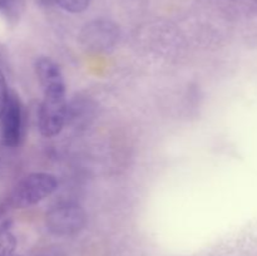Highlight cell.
Instances as JSON below:
<instances>
[{
  "label": "cell",
  "instance_id": "6da1fadb",
  "mask_svg": "<svg viewBox=\"0 0 257 256\" xmlns=\"http://www.w3.org/2000/svg\"><path fill=\"white\" fill-rule=\"evenodd\" d=\"M68 118L65 84L43 89V100L38 113V125L44 137L52 138L62 132Z\"/></svg>",
  "mask_w": 257,
  "mask_h": 256
},
{
  "label": "cell",
  "instance_id": "7a4b0ae2",
  "mask_svg": "<svg viewBox=\"0 0 257 256\" xmlns=\"http://www.w3.org/2000/svg\"><path fill=\"white\" fill-rule=\"evenodd\" d=\"M57 187L55 176L45 172L30 173L18 183L10 202L17 208L29 207L52 195Z\"/></svg>",
  "mask_w": 257,
  "mask_h": 256
},
{
  "label": "cell",
  "instance_id": "3957f363",
  "mask_svg": "<svg viewBox=\"0 0 257 256\" xmlns=\"http://www.w3.org/2000/svg\"><path fill=\"white\" fill-rule=\"evenodd\" d=\"M87 215L82 206L74 202H63L50 208L45 215V225L57 236H73L83 230Z\"/></svg>",
  "mask_w": 257,
  "mask_h": 256
},
{
  "label": "cell",
  "instance_id": "277c9868",
  "mask_svg": "<svg viewBox=\"0 0 257 256\" xmlns=\"http://www.w3.org/2000/svg\"><path fill=\"white\" fill-rule=\"evenodd\" d=\"M3 143L7 147H17L22 140L23 112L19 97L14 92L8 94L7 104L2 114Z\"/></svg>",
  "mask_w": 257,
  "mask_h": 256
},
{
  "label": "cell",
  "instance_id": "5b68a950",
  "mask_svg": "<svg viewBox=\"0 0 257 256\" xmlns=\"http://www.w3.org/2000/svg\"><path fill=\"white\" fill-rule=\"evenodd\" d=\"M80 40L88 49L107 50L117 43V27L108 20H94L85 25L80 34Z\"/></svg>",
  "mask_w": 257,
  "mask_h": 256
},
{
  "label": "cell",
  "instance_id": "8992f818",
  "mask_svg": "<svg viewBox=\"0 0 257 256\" xmlns=\"http://www.w3.org/2000/svg\"><path fill=\"white\" fill-rule=\"evenodd\" d=\"M35 73L43 89L54 85L65 84L59 65L48 57H40L35 60Z\"/></svg>",
  "mask_w": 257,
  "mask_h": 256
},
{
  "label": "cell",
  "instance_id": "52a82bcc",
  "mask_svg": "<svg viewBox=\"0 0 257 256\" xmlns=\"http://www.w3.org/2000/svg\"><path fill=\"white\" fill-rule=\"evenodd\" d=\"M17 247V240L7 228L0 230V256H12Z\"/></svg>",
  "mask_w": 257,
  "mask_h": 256
},
{
  "label": "cell",
  "instance_id": "ba28073f",
  "mask_svg": "<svg viewBox=\"0 0 257 256\" xmlns=\"http://www.w3.org/2000/svg\"><path fill=\"white\" fill-rule=\"evenodd\" d=\"M62 9L69 13H82L89 7L92 0H54Z\"/></svg>",
  "mask_w": 257,
  "mask_h": 256
},
{
  "label": "cell",
  "instance_id": "9c48e42d",
  "mask_svg": "<svg viewBox=\"0 0 257 256\" xmlns=\"http://www.w3.org/2000/svg\"><path fill=\"white\" fill-rule=\"evenodd\" d=\"M19 7V0H0V13L7 17H15Z\"/></svg>",
  "mask_w": 257,
  "mask_h": 256
},
{
  "label": "cell",
  "instance_id": "30bf717a",
  "mask_svg": "<svg viewBox=\"0 0 257 256\" xmlns=\"http://www.w3.org/2000/svg\"><path fill=\"white\" fill-rule=\"evenodd\" d=\"M8 94H9V92H8L5 77L2 70H0V117H2L3 112H4L5 104H7L8 100Z\"/></svg>",
  "mask_w": 257,
  "mask_h": 256
},
{
  "label": "cell",
  "instance_id": "8fae6325",
  "mask_svg": "<svg viewBox=\"0 0 257 256\" xmlns=\"http://www.w3.org/2000/svg\"><path fill=\"white\" fill-rule=\"evenodd\" d=\"M12 256H20V255H15V253H13V255Z\"/></svg>",
  "mask_w": 257,
  "mask_h": 256
}]
</instances>
